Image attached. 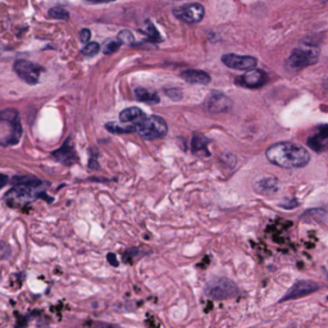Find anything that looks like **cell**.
Instances as JSON below:
<instances>
[{"instance_id": "1", "label": "cell", "mask_w": 328, "mask_h": 328, "mask_svg": "<svg viewBox=\"0 0 328 328\" xmlns=\"http://www.w3.org/2000/svg\"><path fill=\"white\" fill-rule=\"evenodd\" d=\"M265 157L272 164L281 168H303L311 161V155L305 148L287 141L268 148Z\"/></svg>"}, {"instance_id": "2", "label": "cell", "mask_w": 328, "mask_h": 328, "mask_svg": "<svg viewBox=\"0 0 328 328\" xmlns=\"http://www.w3.org/2000/svg\"><path fill=\"white\" fill-rule=\"evenodd\" d=\"M48 187V183L40 181L37 183H22V185H15L13 189L9 190L5 197L4 201L9 207L18 208L33 203L36 199H40L45 195V190Z\"/></svg>"}, {"instance_id": "3", "label": "cell", "mask_w": 328, "mask_h": 328, "mask_svg": "<svg viewBox=\"0 0 328 328\" xmlns=\"http://www.w3.org/2000/svg\"><path fill=\"white\" fill-rule=\"evenodd\" d=\"M22 137V126L19 113L16 109L8 108L0 113V144L9 147L19 143Z\"/></svg>"}, {"instance_id": "4", "label": "cell", "mask_w": 328, "mask_h": 328, "mask_svg": "<svg viewBox=\"0 0 328 328\" xmlns=\"http://www.w3.org/2000/svg\"><path fill=\"white\" fill-rule=\"evenodd\" d=\"M205 295L211 299H233L240 295V290L235 282L226 277H213L205 285Z\"/></svg>"}, {"instance_id": "5", "label": "cell", "mask_w": 328, "mask_h": 328, "mask_svg": "<svg viewBox=\"0 0 328 328\" xmlns=\"http://www.w3.org/2000/svg\"><path fill=\"white\" fill-rule=\"evenodd\" d=\"M167 122L159 115H148L139 125H136V133L144 140L162 139L167 135Z\"/></svg>"}, {"instance_id": "6", "label": "cell", "mask_w": 328, "mask_h": 328, "mask_svg": "<svg viewBox=\"0 0 328 328\" xmlns=\"http://www.w3.org/2000/svg\"><path fill=\"white\" fill-rule=\"evenodd\" d=\"M319 51L318 48L314 45H303L293 50V53L287 59V66L291 69H301V68L309 67L318 61Z\"/></svg>"}, {"instance_id": "7", "label": "cell", "mask_w": 328, "mask_h": 328, "mask_svg": "<svg viewBox=\"0 0 328 328\" xmlns=\"http://www.w3.org/2000/svg\"><path fill=\"white\" fill-rule=\"evenodd\" d=\"M16 75L21 80L29 83V85H36L40 80V75L43 71V67L36 65L33 62L25 61V59H18L13 65Z\"/></svg>"}, {"instance_id": "8", "label": "cell", "mask_w": 328, "mask_h": 328, "mask_svg": "<svg viewBox=\"0 0 328 328\" xmlns=\"http://www.w3.org/2000/svg\"><path fill=\"white\" fill-rule=\"evenodd\" d=\"M268 81L267 73L262 69H249V71L244 73V75L236 77L235 83L236 85L241 86V87H246V89H259L263 85H265Z\"/></svg>"}, {"instance_id": "9", "label": "cell", "mask_w": 328, "mask_h": 328, "mask_svg": "<svg viewBox=\"0 0 328 328\" xmlns=\"http://www.w3.org/2000/svg\"><path fill=\"white\" fill-rule=\"evenodd\" d=\"M173 15L176 18H179L180 21L186 22V23H197L205 16V9L201 4H189L185 7H179L173 9Z\"/></svg>"}, {"instance_id": "10", "label": "cell", "mask_w": 328, "mask_h": 328, "mask_svg": "<svg viewBox=\"0 0 328 328\" xmlns=\"http://www.w3.org/2000/svg\"><path fill=\"white\" fill-rule=\"evenodd\" d=\"M222 63L226 67L237 69V71H249L257 67V58L250 57V55H239V54H225L222 57Z\"/></svg>"}, {"instance_id": "11", "label": "cell", "mask_w": 328, "mask_h": 328, "mask_svg": "<svg viewBox=\"0 0 328 328\" xmlns=\"http://www.w3.org/2000/svg\"><path fill=\"white\" fill-rule=\"evenodd\" d=\"M204 107L211 113H226L232 107V100L221 91H213L204 101Z\"/></svg>"}, {"instance_id": "12", "label": "cell", "mask_w": 328, "mask_h": 328, "mask_svg": "<svg viewBox=\"0 0 328 328\" xmlns=\"http://www.w3.org/2000/svg\"><path fill=\"white\" fill-rule=\"evenodd\" d=\"M308 147L315 153H325L328 151V125L318 126L309 137H308Z\"/></svg>"}, {"instance_id": "13", "label": "cell", "mask_w": 328, "mask_h": 328, "mask_svg": "<svg viewBox=\"0 0 328 328\" xmlns=\"http://www.w3.org/2000/svg\"><path fill=\"white\" fill-rule=\"evenodd\" d=\"M319 289V285L317 282L313 281H297L293 287L286 293V295L281 299V301H287L291 299H299L303 296H307L309 294L314 293Z\"/></svg>"}, {"instance_id": "14", "label": "cell", "mask_w": 328, "mask_h": 328, "mask_svg": "<svg viewBox=\"0 0 328 328\" xmlns=\"http://www.w3.org/2000/svg\"><path fill=\"white\" fill-rule=\"evenodd\" d=\"M148 115L144 113V111L139 107H130L126 108L119 113V122L130 126L132 132H136V125H139L140 122L144 121Z\"/></svg>"}, {"instance_id": "15", "label": "cell", "mask_w": 328, "mask_h": 328, "mask_svg": "<svg viewBox=\"0 0 328 328\" xmlns=\"http://www.w3.org/2000/svg\"><path fill=\"white\" fill-rule=\"evenodd\" d=\"M51 155H53L55 161L67 164V165H71L72 163H75L77 161V155H76L75 147L71 143V137H68L66 140V143L63 144V147L61 149L55 150Z\"/></svg>"}, {"instance_id": "16", "label": "cell", "mask_w": 328, "mask_h": 328, "mask_svg": "<svg viewBox=\"0 0 328 328\" xmlns=\"http://www.w3.org/2000/svg\"><path fill=\"white\" fill-rule=\"evenodd\" d=\"M181 77L191 85H208L212 81L209 73L201 69H186L181 72Z\"/></svg>"}, {"instance_id": "17", "label": "cell", "mask_w": 328, "mask_h": 328, "mask_svg": "<svg viewBox=\"0 0 328 328\" xmlns=\"http://www.w3.org/2000/svg\"><path fill=\"white\" fill-rule=\"evenodd\" d=\"M279 190V180L275 177H265L255 183V191L261 195H271Z\"/></svg>"}, {"instance_id": "18", "label": "cell", "mask_w": 328, "mask_h": 328, "mask_svg": "<svg viewBox=\"0 0 328 328\" xmlns=\"http://www.w3.org/2000/svg\"><path fill=\"white\" fill-rule=\"evenodd\" d=\"M208 143H209V140L205 136L201 135V133H197L193 137V151L197 154V155H207V157H209L211 153L208 150Z\"/></svg>"}, {"instance_id": "19", "label": "cell", "mask_w": 328, "mask_h": 328, "mask_svg": "<svg viewBox=\"0 0 328 328\" xmlns=\"http://www.w3.org/2000/svg\"><path fill=\"white\" fill-rule=\"evenodd\" d=\"M135 99L139 101H144L147 104H158L159 103V95L157 93H150L147 89L144 87H136L133 91Z\"/></svg>"}, {"instance_id": "20", "label": "cell", "mask_w": 328, "mask_h": 328, "mask_svg": "<svg viewBox=\"0 0 328 328\" xmlns=\"http://www.w3.org/2000/svg\"><path fill=\"white\" fill-rule=\"evenodd\" d=\"M144 33L148 36V39H149L150 41H153V43H159V41H162L161 33H158V30L155 29V26H154L150 21H147V29H145Z\"/></svg>"}, {"instance_id": "21", "label": "cell", "mask_w": 328, "mask_h": 328, "mask_svg": "<svg viewBox=\"0 0 328 328\" xmlns=\"http://www.w3.org/2000/svg\"><path fill=\"white\" fill-rule=\"evenodd\" d=\"M49 17L54 18V19H68L69 13L66 8L58 5V7H53L51 9H49Z\"/></svg>"}, {"instance_id": "22", "label": "cell", "mask_w": 328, "mask_h": 328, "mask_svg": "<svg viewBox=\"0 0 328 328\" xmlns=\"http://www.w3.org/2000/svg\"><path fill=\"white\" fill-rule=\"evenodd\" d=\"M100 51V45L98 43H87L82 48L81 53L85 57H94Z\"/></svg>"}, {"instance_id": "23", "label": "cell", "mask_w": 328, "mask_h": 328, "mask_svg": "<svg viewBox=\"0 0 328 328\" xmlns=\"http://www.w3.org/2000/svg\"><path fill=\"white\" fill-rule=\"evenodd\" d=\"M121 45H122V43L118 39L117 40H109V41H107V43H105V45L103 47V53L108 54V55H109V54L115 53V51H117V50L121 48Z\"/></svg>"}, {"instance_id": "24", "label": "cell", "mask_w": 328, "mask_h": 328, "mask_svg": "<svg viewBox=\"0 0 328 328\" xmlns=\"http://www.w3.org/2000/svg\"><path fill=\"white\" fill-rule=\"evenodd\" d=\"M117 39L121 41L122 44H127V45H133L135 43V36L133 33L130 31V30H123L121 33H118Z\"/></svg>"}, {"instance_id": "25", "label": "cell", "mask_w": 328, "mask_h": 328, "mask_svg": "<svg viewBox=\"0 0 328 328\" xmlns=\"http://www.w3.org/2000/svg\"><path fill=\"white\" fill-rule=\"evenodd\" d=\"M165 95L172 100H181L183 94H182L181 89L179 87H172V89H165Z\"/></svg>"}, {"instance_id": "26", "label": "cell", "mask_w": 328, "mask_h": 328, "mask_svg": "<svg viewBox=\"0 0 328 328\" xmlns=\"http://www.w3.org/2000/svg\"><path fill=\"white\" fill-rule=\"evenodd\" d=\"M91 39V33H90V30L87 29H82L81 33H80V40H81V43L87 44Z\"/></svg>"}, {"instance_id": "27", "label": "cell", "mask_w": 328, "mask_h": 328, "mask_svg": "<svg viewBox=\"0 0 328 328\" xmlns=\"http://www.w3.org/2000/svg\"><path fill=\"white\" fill-rule=\"evenodd\" d=\"M86 1H90V3H109V1H113V0H86Z\"/></svg>"}, {"instance_id": "28", "label": "cell", "mask_w": 328, "mask_h": 328, "mask_svg": "<svg viewBox=\"0 0 328 328\" xmlns=\"http://www.w3.org/2000/svg\"><path fill=\"white\" fill-rule=\"evenodd\" d=\"M1 179H3V183H1V187H4V186L7 185L8 182V177L5 175H1Z\"/></svg>"}, {"instance_id": "29", "label": "cell", "mask_w": 328, "mask_h": 328, "mask_svg": "<svg viewBox=\"0 0 328 328\" xmlns=\"http://www.w3.org/2000/svg\"><path fill=\"white\" fill-rule=\"evenodd\" d=\"M323 1H325V3H327V4H328V0H323Z\"/></svg>"}]
</instances>
